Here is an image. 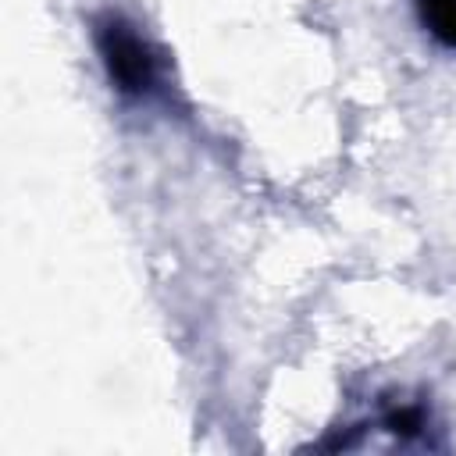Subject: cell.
Returning <instances> with one entry per match:
<instances>
[{"mask_svg":"<svg viewBox=\"0 0 456 456\" xmlns=\"http://www.w3.org/2000/svg\"><path fill=\"white\" fill-rule=\"evenodd\" d=\"M93 43H96V53H100V64H103L110 86L121 96L146 100V96L157 93L160 61L128 18H121L114 11L93 18Z\"/></svg>","mask_w":456,"mask_h":456,"instance_id":"6da1fadb","label":"cell"},{"mask_svg":"<svg viewBox=\"0 0 456 456\" xmlns=\"http://www.w3.org/2000/svg\"><path fill=\"white\" fill-rule=\"evenodd\" d=\"M424 28L449 50H456V0H417Z\"/></svg>","mask_w":456,"mask_h":456,"instance_id":"7a4b0ae2","label":"cell"}]
</instances>
